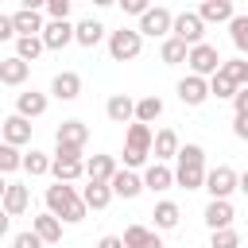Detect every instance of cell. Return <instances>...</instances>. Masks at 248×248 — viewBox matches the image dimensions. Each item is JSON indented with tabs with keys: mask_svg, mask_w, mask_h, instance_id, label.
I'll return each mask as SVG.
<instances>
[{
	"mask_svg": "<svg viewBox=\"0 0 248 248\" xmlns=\"http://www.w3.org/2000/svg\"><path fill=\"white\" fill-rule=\"evenodd\" d=\"M85 140H89L85 120H62V124H58V132H54V147H74V151H85Z\"/></svg>",
	"mask_w": 248,
	"mask_h": 248,
	"instance_id": "9",
	"label": "cell"
},
{
	"mask_svg": "<svg viewBox=\"0 0 248 248\" xmlns=\"http://www.w3.org/2000/svg\"><path fill=\"white\" fill-rule=\"evenodd\" d=\"M236 182H240V174L232 170V167H213V170H205V190H209V202H229V194L236 190Z\"/></svg>",
	"mask_w": 248,
	"mask_h": 248,
	"instance_id": "6",
	"label": "cell"
},
{
	"mask_svg": "<svg viewBox=\"0 0 248 248\" xmlns=\"http://www.w3.org/2000/svg\"><path fill=\"white\" fill-rule=\"evenodd\" d=\"M0 132H4V143H12V147H23V143H31V120H23L19 112L4 116V120H0Z\"/></svg>",
	"mask_w": 248,
	"mask_h": 248,
	"instance_id": "12",
	"label": "cell"
},
{
	"mask_svg": "<svg viewBox=\"0 0 248 248\" xmlns=\"http://www.w3.org/2000/svg\"><path fill=\"white\" fill-rule=\"evenodd\" d=\"M174 186H182V190H205V151H202L198 143H186V147H178Z\"/></svg>",
	"mask_w": 248,
	"mask_h": 248,
	"instance_id": "2",
	"label": "cell"
},
{
	"mask_svg": "<svg viewBox=\"0 0 248 248\" xmlns=\"http://www.w3.org/2000/svg\"><path fill=\"white\" fill-rule=\"evenodd\" d=\"M232 202H209L205 205V225H209V232H217V229H232Z\"/></svg>",
	"mask_w": 248,
	"mask_h": 248,
	"instance_id": "25",
	"label": "cell"
},
{
	"mask_svg": "<svg viewBox=\"0 0 248 248\" xmlns=\"http://www.w3.org/2000/svg\"><path fill=\"white\" fill-rule=\"evenodd\" d=\"M236 190H240V194H244V198H248V170H244V174H240V182H236Z\"/></svg>",
	"mask_w": 248,
	"mask_h": 248,
	"instance_id": "48",
	"label": "cell"
},
{
	"mask_svg": "<svg viewBox=\"0 0 248 248\" xmlns=\"http://www.w3.org/2000/svg\"><path fill=\"white\" fill-rule=\"evenodd\" d=\"M178 132L174 128H159L155 132V143H151V151H155V163H167V159H178Z\"/></svg>",
	"mask_w": 248,
	"mask_h": 248,
	"instance_id": "18",
	"label": "cell"
},
{
	"mask_svg": "<svg viewBox=\"0 0 248 248\" xmlns=\"http://www.w3.org/2000/svg\"><path fill=\"white\" fill-rule=\"evenodd\" d=\"M81 202H85V209H105L112 202V186L108 182H89L81 190Z\"/></svg>",
	"mask_w": 248,
	"mask_h": 248,
	"instance_id": "28",
	"label": "cell"
},
{
	"mask_svg": "<svg viewBox=\"0 0 248 248\" xmlns=\"http://www.w3.org/2000/svg\"><path fill=\"white\" fill-rule=\"evenodd\" d=\"M186 54H190V46L182 43V39H163V46H159V58L167 62V66H178V62H186Z\"/></svg>",
	"mask_w": 248,
	"mask_h": 248,
	"instance_id": "30",
	"label": "cell"
},
{
	"mask_svg": "<svg viewBox=\"0 0 248 248\" xmlns=\"http://www.w3.org/2000/svg\"><path fill=\"white\" fill-rule=\"evenodd\" d=\"M8 225H12V217H8V213H4V205H0V236L8 232Z\"/></svg>",
	"mask_w": 248,
	"mask_h": 248,
	"instance_id": "47",
	"label": "cell"
},
{
	"mask_svg": "<svg viewBox=\"0 0 248 248\" xmlns=\"http://www.w3.org/2000/svg\"><path fill=\"white\" fill-rule=\"evenodd\" d=\"M105 116H108L112 124H136V101H132L128 93H112L108 105H105Z\"/></svg>",
	"mask_w": 248,
	"mask_h": 248,
	"instance_id": "14",
	"label": "cell"
},
{
	"mask_svg": "<svg viewBox=\"0 0 248 248\" xmlns=\"http://www.w3.org/2000/svg\"><path fill=\"white\" fill-rule=\"evenodd\" d=\"M23 170H27L31 178H39V174H50V155H46V151H39V147L23 151Z\"/></svg>",
	"mask_w": 248,
	"mask_h": 248,
	"instance_id": "31",
	"label": "cell"
},
{
	"mask_svg": "<svg viewBox=\"0 0 248 248\" xmlns=\"http://www.w3.org/2000/svg\"><path fill=\"white\" fill-rule=\"evenodd\" d=\"M39 39H43V46H46V50H62V46H70V43H74V23H70V19H50V23L43 27V35H39Z\"/></svg>",
	"mask_w": 248,
	"mask_h": 248,
	"instance_id": "11",
	"label": "cell"
},
{
	"mask_svg": "<svg viewBox=\"0 0 248 248\" xmlns=\"http://www.w3.org/2000/svg\"><path fill=\"white\" fill-rule=\"evenodd\" d=\"M116 170H120V167H116L112 155H89V159H85V178H89V182H112Z\"/></svg>",
	"mask_w": 248,
	"mask_h": 248,
	"instance_id": "19",
	"label": "cell"
},
{
	"mask_svg": "<svg viewBox=\"0 0 248 248\" xmlns=\"http://www.w3.org/2000/svg\"><path fill=\"white\" fill-rule=\"evenodd\" d=\"M232 108H236V116H248V85H244V89H236V97H232Z\"/></svg>",
	"mask_w": 248,
	"mask_h": 248,
	"instance_id": "44",
	"label": "cell"
},
{
	"mask_svg": "<svg viewBox=\"0 0 248 248\" xmlns=\"http://www.w3.org/2000/svg\"><path fill=\"white\" fill-rule=\"evenodd\" d=\"M229 35H232V46H236L240 54H248V16H232Z\"/></svg>",
	"mask_w": 248,
	"mask_h": 248,
	"instance_id": "37",
	"label": "cell"
},
{
	"mask_svg": "<svg viewBox=\"0 0 248 248\" xmlns=\"http://www.w3.org/2000/svg\"><path fill=\"white\" fill-rule=\"evenodd\" d=\"M31 232L43 240V244H58L62 240V221L54 213H35L31 217Z\"/></svg>",
	"mask_w": 248,
	"mask_h": 248,
	"instance_id": "17",
	"label": "cell"
},
{
	"mask_svg": "<svg viewBox=\"0 0 248 248\" xmlns=\"http://www.w3.org/2000/svg\"><path fill=\"white\" fill-rule=\"evenodd\" d=\"M16 112H19L23 120H35V116H43V112H46V93H35V89L19 93V97H16Z\"/></svg>",
	"mask_w": 248,
	"mask_h": 248,
	"instance_id": "24",
	"label": "cell"
},
{
	"mask_svg": "<svg viewBox=\"0 0 248 248\" xmlns=\"http://www.w3.org/2000/svg\"><path fill=\"white\" fill-rule=\"evenodd\" d=\"M140 50H143V35L136 27L108 31V54H112V62H132Z\"/></svg>",
	"mask_w": 248,
	"mask_h": 248,
	"instance_id": "5",
	"label": "cell"
},
{
	"mask_svg": "<svg viewBox=\"0 0 248 248\" xmlns=\"http://www.w3.org/2000/svg\"><path fill=\"white\" fill-rule=\"evenodd\" d=\"M12 23H16V39H27V35H43V12L39 8H19L12 12Z\"/></svg>",
	"mask_w": 248,
	"mask_h": 248,
	"instance_id": "13",
	"label": "cell"
},
{
	"mask_svg": "<svg viewBox=\"0 0 248 248\" xmlns=\"http://www.w3.org/2000/svg\"><path fill=\"white\" fill-rule=\"evenodd\" d=\"M4 194H8V178L0 174V205H4Z\"/></svg>",
	"mask_w": 248,
	"mask_h": 248,
	"instance_id": "49",
	"label": "cell"
},
{
	"mask_svg": "<svg viewBox=\"0 0 248 248\" xmlns=\"http://www.w3.org/2000/svg\"><path fill=\"white\" fill-rule=\"evenodd\" d=\"M155 236H159V232H151L147 225H128V229H124V248H147Z\"/></svg>",
	"mask_w": 248,
	"mask_h": 248,
	"instance_id": "34",
	"label": "cell"
},
{
	"mask_svg": "<svg viewBox=\"0 0 248 248\" xmlns=\"http://www.w3.org/2000/svg\"><path fill=\"white\" fill-rule=\"evenodd\" d=\"M12 248H43V240L27 229V232H16V240H12Z\"/></svg>",
	"mask_w": 248,
	"mask_h": 248,
	"instance_id": "41",
	"label": "cell"
},
{
	"mask_svg": "<svg viewBox=\"0 0 248 248\" xmlns=\"http://www.w3.org/2000/svg\"><path fill=\"white\" fill-rule=\"evenodd\" d=\"M101 39H105L101 19H93V16H89V19H78V23H74V43H81V46H89V50H93Z\"/></svg>",
	"mask_w": 248,
	"mask_h": 248,
	"instance_id": "23",
	"label": "cell"
},
{
	"mask_svg": "<svg viewBox=\"0 0 248 248\" xmlns=\"http://www.w3.org/2000/svg\"><path fill=\"white\" fill-rule=\"evenodd\" d=\"M108 186H112V198H140V194H143V174H136V170H116Z\"/></svg>",
	"mask_w": 248,
	"mask_h": 248,
	"instance_id": "16",
	"label": "cell"
},
{
	"mask_svg": "<svg viewBox=\"0 0 248 248\" xmlns=\"http://www.w3.org/2000/svg\"><path fill=\"white\" fill-rule=\"evenodd\" d=\"M209 248H240V232L236 229H217L209 236Z\"/></svg>",
	"mask_w": 248,
	"mask_h": 248,
	"instance_id": "39",
	"label": "cell"
},
{
	"mask_svg": "<svg viewBox=\"0 0 248 248\" xmlns=\"http://www.w3.org/2000/svg\"><path fill=\"white\" fill-rule=\"evenodd\" d=\"M221 74H225L236 89H244V85H248V62H244V58H229V62L221 66Z\"/></svg>",
	"mask_w": 248,
	"mask_h": 248,
	"instance_id": "35",
	"label": "cell"
},
{
	"mask_svg": "<svg viewBox=\"0 0 248 248\" xmlns=\"http://www.w3.org/2000/svg\"><path fill=\"white\" fill-rule=\"evenodd\" d=\"M8 39H16V23H12V16L0 12V43H8Z\"/></svg>",
	"mask_w": 248,
	"mask_h": 248,
	"instance_id": "43",
	"label": "cell"
},
{
	"mask_svg": "<svg viewBox=\"0 0 248 248\" xmlns=\"http://www.w3.org/2000/svg\"><path fill=\"white\" fill-rule=\"evenodd\" d=\"M97 248H124V236H112V232H108V236L97 240Z\"/></svg>",
	"mask_w": 248,
	"mask_h": 248,
	"instance_id": "46",
	"label": "cell"
},
{
	"mask_svg": "<svg viewBox=\"0 0 248 248\" xmlns=\"http://www.w3.org/2000/svg\"><path fill=\"white\" fill-rule=\"evenodd\" d=\"M170 35H174V39H182L186 46H198V43H205V39H202V35H205V23H202V16H198V12H178V16H174Z\"/></svg>",
	"mask_w": 248,
	"mask_h": 248,
	"instance_id": "8",
	"label": "cell"
},
{
	"mask_svg": "<svg viewBox=\"0 0 248 248\" xmlns=\"http://www.w3.org/2000/svg\"><path fill=\"white\" fill-rule=\"evenodd\" d=\"M170 27H174V12L170 8H147V16L140 19V35L147 39H170Z\"/></svg>",
	"mask_w": 248,
	"mask_h": 248,
	"instance_id": "7",
	"label": "cell"
},
{
	"mask_svg": "<svg viewBox=\"0 0 248 248\" xmlns=\"http://www.w3.org/2000/svg\"><path fill=\"white\" fill-rule=\"evenodd\" d=\"M170 186H174V170H170L167 163H151V167L143 170V190L163 194V190H170Z\"/></svg>",
	"mask_w": 248,
	"mask_h": 248,
	"instance_id": "21",
	"label": "cell"
},
{
	"mask_svg": "<svg viewBox=\"0 0 248 248\" xmlns=\"http://www.w3.org/2000/svg\"><path fill=\"white\" fill-rule=\"evenodd\" d=\"M151 143H155V132L147 124H128V136H124V170H140L151 155Z\"/></svg>",
	"mask_w": 248,
	"mask_h": 248,
	"instance_id": "3",
	"label": "cell"
},
{
	"mask_svg": "<svg viewBox=\"0 0 248 248\" xmlns=\"http://www.w3.org/2000/svg\"><path fill=\"white\" fill-rule=\"evenodd\" d=\"M151 217H155V229H174V225H178V217H182V209H178L174 202H159Z\"/></svg>",
	"mask_w": 248,
	"mask_h": 248,
	"instance_id": "33",
	"label": "cell"
},
{
	"mask_svg": "<svg viewBox=\"0 0 248 248\" xmlns=\"http://www.w3.org/2000/svg\"><path fill=\"white\" fill-rule=\"evenodd\" d=\"M46 16L50 19H70V0H46Z\"/></svg>",
	"mask_w": 248,
	"mask_h": 248,
	"instance_id": "40",
	"label": "cell"
},
{
	"mask_svg": "<svg viewBox=\"0 0 248 248\" xmlns=\"http://www.w3.org/2000/svg\"><path fill=\"white\" fill-rule=\"evenodd\" d=\"M205 97H209V81H205V78H198V74H186V78L178 81V101H182L186 108H198V105H205Z\"/></svg>",
	"mask_w": 248,
	"mask_h": 248,
	"instance_id": "10",
	"label": "cell"
},
{
	"mask_svg": "<svg viewBox=\"0 0 248 248\" xmlns=\"http://www.w3.org/2000/svg\"><path fill=\"white\" fill-rule=\"evenodd\" d=\"M159 116H163V101H159L155 93H151V97H140V101H136V124H147V128H151V124H155Z\"/></svg>",
	"mask_w": 248,
	"mask_h": 248,
	"instance_id": "29",
	"label": "cell"
},
{
	"mask_svg": "<svg viewBox=\"0 0 248 248\" xmlns=\"http://www.w3.org/2000/svg\"><path fill=\"white\" fill-rule=\"evenodd\" d=\"M27 205H31V190H27L23 182H8V194H4V213H8V217H19V213H27Z\"/></svg>",
	"mask_w": 248,
	"mask_h": 248,
	"instance_id": "22",
	"label": "cell"
},
{
	"mask_svg": "<svg viewBox=\"0 0 248 248\" xmlns=\"http://www.w3.org/2000/svg\"><path fill=\"white\" fill-rule=\"evenodd\" d=\"M46 213H54L62 225H78V221H85L89 209L70 182H58V186H46Z\"/></svg>",
	"mask_w": 248,
	"mask_h": 248,
	"instance_id": "1",
	"label": "cell"
},
{
	"mask_svg": "<svg viewBox=\"0 0 248 248\" xmlns=\"http://www.w3.org/2000/svg\"><path fill=\"white\" fill-rule=\"evenodd\" d=\"M50 174L58 182H78L85 174V159H66V155H54L50 159Z\"/></svg>",
	"mask_w": 248,
	"mask_h": 248,
	"instance_id": "20",
	"label": "cell"
},
{
	"mask_svg": "<svg viewBox=\"0 0 248 248\" xmlns=\"http://www.w3.org/2000/svg\"><path fill=\"white\" fill-rule=\"evenodd\" d=\"M232 136L236 140H248V116H232Z\"/></svg>",
	"mask_w": 248,
	"mask_h": 248,
	"instance_id": "45",
	"label": "cell"
},
{
	"mask_svg": "<svg viewBox=\"0 0 248 248\" xmlns=\"http://www.w3.org/2000/svg\"><path fill=\"white\" fill-rule=\"evenodd\" d=\"M209 97H217V101H232V97H236V85H232L225 74H213V78H209Z\"/></svg>",
	"mask_w": 248,
	"mask_h": 248,
	"instance_id": "38",
	"label": "cell"
},
{
	"mask_svg": "<svg viewBox=\"0 0 248 248\" xmlns=\"http://www.w3.org/2000/svg\"><path fill=\"white\" fill-rule=\"evenodd\" d=\"M198 16H202V23H232V4L229 0H205L202 8H198Z\"/></svg>",
	"mask_w": 248,
	"mask_h": 248,
	"instance_id": "26",
	"label": "cell"
},
{
	"mask_svg": "<svg viewBox=\"0 0 248 248\" xmlns=\"http://www.w3.org/2000/svg\"><path fill=\"white\" fill-rule=\"evenodd\" d=\"M186 66H190V74H198V78H205V81H209L213 74H221L225 58L217 54V46H213V43H198V46H190Z\"/></svg>",
	"mask_w": 248,
	"mask_h": 248,
	"instance_id": "4",
	"label": "cell"
},
{
	"mask_svg": "<svg viewBox=\"0 0 248 248\" xmlns=\"http://www.w3.org/2000/svg\"><path fill=\"white\" fill-rule=\"evenodd\" d=\"M43 50H46V46H43V39H39V35H27V39H16V58H23L27 66H31V62H35V58H39Z\"/></svg>",
	"mask_w": 248,
	"mask_h": 248,
	"instance_id": "32",
	"label": "cell"
},
{
	"mask_svg": "<svg viewBox=\"0 0 248 248\" xmlns=\"http://www.w3.org/2000/svg\"><path fill=\"white\" fill-rule=\"evenodd\" d=\"M120 8H124V12H128V16H140V19H143V16H147V8H151V4H147V0H124V4H120Z\"/></svg>",
	"mask_w": 248,
	"mask_h": 248,
	"instance_id": "42",
	"label": "cell"
},
{
	"mask_svg": "<svg viewBox=\"0 0 248 248\" xmlns=\"http://www.w3.org/2000/svg\"><path fill=\"white\" fill-rule=\"evenodd\" d=\"M50 93H54L58 101H78V97H81V74H74V70H62V74H54V81H50Z\"/></svg>",
	"mask_w": 248,
	"mask_h": 248,
	"instance_id": "15",
	"label": "cell"
},
{
	"mask_svg": "<svg viewBox=\"0 0 248 248\" xmlns=\"http://www.w3.org/2000/svg\"><path fill=\"white\" fill-rule=\"evenodd\" d=\"M27 74H31V66L23 62V58H0V81L4 85H23L27 81Z\"/></svg>",
	"mask_w": 248,
	"mask_h": 248,
	"instance_id": "27",
	"label": "cell"
},
{
	"mask_svg": "<svg viewBox=\"0 0 248 248\" xmlns=\"http://www.w3.org/2000/svg\"><path fill=\"white\" fill-rule=\"evenodd\" d=\"M0 143H4V132H0Z\"/></svg>",
	"mask_w": 248,
	"mask_h": 248,
	"instance_id": "50",
	"label": "cell"
},
{
	"mask_svg": "<svg viewBox=\"0 0 248 248\" xmlns=\"http://www.w3.org/2000/svg\"><path fill=\"white\" fill-rule=\"evenodd\" d=\"M12 170H23V151L12 143H0V174H12Z\"/></svg>",
	"mask_w": 248,
	"mask_h": 248,
	"instance_id": "36",
	"label": "cell"
}]
</instances>
